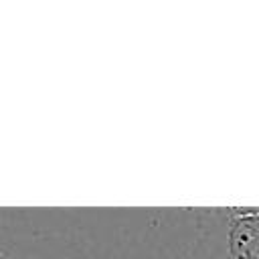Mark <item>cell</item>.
Here are the masks:
<instances>
[{
    "instance_id": "2",
    "label": "cell",
    "mask_w": 259,
    "mask_h": 259,
    "mask_svg": "<svg viewBox=\"0 0 259 259\" xmlns=\"http://www.w3.org/2000/svg\"><path fill=\"white\" fill-rule=\"evenodd\" d=\"M257 259H259V253H257Z\"/></svg>"
},
{
    "instance_id": "1",
    "label": "cell",
    "mask_w": 259,
    "mask_h": 259,
    "mask_svg": "<svg viewBox=\"0 0 259 259\" xmlns=\"http://www.w3.org/2000/svg\"><path fill=\"white\" fill-rule=\"evenodd\" d=\"M251 208H198V239L190 259H257L259 237L251 231Z\"/></svg>"
}]
</instances>
